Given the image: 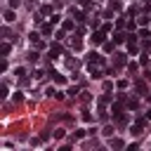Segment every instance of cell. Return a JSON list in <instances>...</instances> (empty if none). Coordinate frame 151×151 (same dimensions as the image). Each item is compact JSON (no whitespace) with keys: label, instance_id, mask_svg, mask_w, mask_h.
Masks as SVG:
<instances>
[{"label":"cell","instance_id":"9","mask_svg":"<svg viewBox=\"0 0 151 151\" xmlns=\"http://www.w3.org/2000/svg\"><path fill=\"white\" fill-rule=\"evenodd\" d=\"M5 21H14V12L12 10H5Z\"/></svg>","mask_w":151,"mask_h":151},{"label":"cell","instance_id":"12","mask_svg":"<svg viewBox=\"0 0 151 151\" xmlns=\"http://www.w3.org/2000/svg\"><path fill=\"white\" fill-rule=\"evenodd\" d=\"M80 47H83V43L78 40V38H73V50H80Z\"/></svg>","mask_w":151,"mask_h":151},{"label":"cell","instance_id":"3","mask_svg":"<svg viewBox=\"0 0 151 151\" xmlns=\"http://www.w3.org/2000/svg\"><path fill=\"white\" fill-rule=\"evenodd\" d=\"M50 76H52V80H54L57 85H66V78H64V76H59L57 71H50Z\"/></svg>","mask_w":151,"mask_h":151},{"label":"cell","instance_id":"17","mask_svg":"<svg viewBox=\"0 0 151 151\" xmlns=\"http://www.w3.org/2000/svg\"><path fill=\"white\" fill-rule=\"evenodd\" d=\"M45 94H47V97H57V92H54V87H47V92H45Z\"/></svg>","mask_w":151,"mask_h":151},{"label":"cell","instance_id":"13","mask_svg":"<svg viewBox=\"0 0 151 151\" xmlns=\"http://www.w3.org/2000/svg\"><path fill=\"white\" fill-rule=\"evenodd\" d=\"M127 106H130V109H137V106H139V102H137V99H130V102H127Z\"/></svg>","mask_w":151,"mask_h":151},{"label":"cell","instance_id":"4","mask_svg":"<svg viewBox=\"0 0 151 151\" xmlns=\"http://www.w3.org/2000/svg\"><path fill=\"white\" fill-rule=\"evenodd\" d=\"M121 102H123V99H121ZM121 102H118V104H113V106H111V113H113V116H116V118L121 116V111H123V104H121Z\"/></svg>","mask_w":151,"mask_h":151},{"label":"cell","instance_id":"11","mask_svg":"<svg viewBox=\"0 0 151 151\" xmlns=\"http://www.w3.org/2000/svg\"><path fill=\"white\" fill-rule=\"evenodd\" d=\"M111 146H116V149H123V142H121V139H111Z\"/></svg>","mask_w":151,"mask_h":151},{"label":"cell","instance_id":"10","mask_svg":"<svg viewBox=\"0 0 151 151\" xmlns=\"http://www.w3.org/2000/svg\"><path fill=\"white\" fill-rule=\"evenodd\" d=\"M59 21H62L59 14H52V17H50V24H59Z\"/></svg>","mask_w":151,"mask_h":151},{"label":"cell","instance_id":"20","mask_svg":"<svg viewBox=\"0 0 151 151\" xmlns=\"http://www.w3.org/2000/svg\"><path fill=\"white\" fill-rule=\"evenodd\" d=\"M3 54H10V43H3Z\"/></svg>","mask_w":151,"mask_h":151},{"label":"cell","instance_id":"7","mask_svg":"<svg viewBox=\"0 0 151 151\" xmlns=\"http://www.w3.org/2000/svg\"><path fill=\"white\" fill-rule=\"evenodd\" d=\"M59 52H62L59 45H52V47H50V57H52V59H57V54H59Z\"/></svg>","mask_w":151,"mask_h":151},{"label":"cell","instance_id":"1","mask_svg":"<svg viewBox=\"0 0 151 151\" xmlns=\"http://www.w3.org/2000/svg\"><path fill=\"white\" fill-rule=\"evenodd\" d=\"M94 64H104V57H102V54H97V52L87 54V66H90V71L94 69Z\"/></svg>","mask_w":151,"mask_h":151},{"label":"cell","instance_id":"22","mask_svg":"<svg viewBox=\"0 0 151 151\" xmlns=\"http://www.w3.org/2000/svg\"><path fill=\"white\" fill-rule=\"evenodd\" d=\"M78 3H80V5H87V3H90V0H78Z\"/></svg>","mask_w":151,"mask_h":151},{"label":"cell","instance_id":"21","mask_svg":"<svg viewBox=\"0 0 151 151\" xmlns=\"http://www.w3.org/2000/svg\"><path fill=\"white\" fill-rule=\"evenodd\" d=\"M19 5V0H10V7H17Z\"/></svg>","mask_w":151,"mask_h":151},{"label":"cell","instance_id":"8","mask_svg":"<svg viewBox=\"0 0 151 151\" xmlns=\"http://www.w3.org/2000/svg\"><path fill=\"white\" fill-rule=\"evenodd\" d=\"M116 64H118V66H123V64H125V54H123V52H118V54H116Z\"/></svg>","mask_w":151,"mask_h":151},{"label":"cell","instance_id":"15","mask_svg":"<svg viewBox=\"0 0 151 151\" xmlns=\"http://www.w3.org/2000/svg\"><path fill=\"white\" fill-rule=\"evenodd\" d=\"M149 35H151V31H146V28H142V31H139V38H149Z\"/></svg>","mask_w":151,"mask_h":151},{"label":"cell","instance_id":"14","mask_svg":"<svg viewBox=\"0 0 151 151\" xmlns=\"http://www.w3.org/2000/svg\"><path fill=\"white\" fill-rule=\"evenodd\" d=\"M85 135H87V132H85V130H76V137H78V139H83Z\"/></svg>","mask_w":151,"mask_h":151},{"label":"cell","instance_id":"16","mask_svg":"<svg viewBox=\"0 0 151 151\" xmlns=\"http://www.w3.org/2000/svg\"><path fill=\"white\" fill-rule=\"evenodd\" d=\"M137 21H139L142 26H146V24H149V17H139V19H137Z\"/></svg>","mask_w":151,"mask_h":151},{"label":"cell","instance_id":"5","mask_svg":"<svg viewBox=\"0 0 151 151\" xmlns=\"http://www.w3.org/2000/svg\"><path fill=\"white\" fill-rule=\"evenodd\" d=\"M127 38H130V35H125V33H116V35H113V43H118V45H121V43L127 40Z\"/></svg>","mask_w":151,"mask_h":151},{"label":"cell","instance_id":"19","mask_svg":"<svg viewBox=\"0 0 151 151\" xmlns=\"http://www.w3.org/2000/svg\"><path fill=\"white\" fill-rule=\"evenodd\" d=\"M73 28V21H64V31H71Z\"/></svg>","mask_w":151,"mask_h":151},{"label":"cell","instance_id":"23","mask_svg":"<svg viewBox=\"0 0 151 151\" xmlns=\"http://www.w3.org/2000/svg\"><path fill=\"white\" fill-rule=\"evenodd\" d=\"M146 118H149V121H151V109H149V111H146Z\"/></svg>","mask_w":151,"mask_h":151},{"label":"cell","instance_id":"18","mask_svg":"<svg viewBox=\"0 0 151 151\" xmlns=\"http://www.w3.org/2000/svg\"><path fill=\"white\" fill-rule=\"evenodd\" d=\"M139 64H142V66H146V64H149V57H146V54H142V59H139Z\"/></svg>","mask_w":151,"mask_h":151},{"label":"cell","instance_id":"2","mask_svg":"<svg viewBox=\"0 0 151 151\" xmlns=\"http://www.w3.org/2000/svg\"><path fill=\"white\" fill-rule=\"evenodd\" d=\"M104 33L106 31H94L92 33V45H102L104 43Z\"/></svg>","mask_w":151,"mask_h":151},{"label":"cell","instance_id":"6","mask_svg":"<svg viewBox=\"0 0 151 151\" xmlns=\"http://www.w3.org/2000/svg\"><path fill=\"white\" fill-rule=\"evenodd\" d=\"M52 26H54V24H43V26H40L43 35H52Z\"/></svg>","mask_w":151,"mask_h":151}]
</instances>
